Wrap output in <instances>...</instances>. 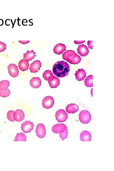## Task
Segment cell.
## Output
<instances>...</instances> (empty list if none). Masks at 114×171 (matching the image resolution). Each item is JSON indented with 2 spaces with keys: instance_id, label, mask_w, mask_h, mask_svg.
I'll return each mask as SVG.
<instances>
[{
  "instance_id": "obj_1",
  "label": "cell",
  "mask_w": 114,
  "mask_h": 171,
  "mask_svg": "<svg viewBox=\"0 0 114 171\" xmlns=\"http://www.w3.org/2000/svg\"><path fill=\"white\" fill-rule=\"evenodd\" d=\"M53 74L58 77H64L70 72L69 66L67 62L64 61L57 62L53 66Z\"/></svg>"
},
{
  "instance_id": "obj_2",
  "label": "cell",
  "mask_w": 114,
  "mask_h": 171,
  "mask_svg": "<svg viewBox=\"0 0 114 171\" xmlns=\"http://www.w3.org/2000/svg\"><path fill=\"white\" fill-rule=\"evenodd\" d=\"M62 58L71 64H77L80 63L81 58L74 51H66L62 55Z\"/></svg>"
},
{
  "instance_id": "obj_3",
  "label": "cell",
  "mask_w": 114,
  "mask_h": 171,
  "mask_svg": "<svg viewBox=\"0 0 114 171\" xmlns=\"http://www.w3.org/2000/svg\"><path fill=\"white\" fill-rule=\"evenodd\" d=\"M79 119L81 122L84 124L89 123L91 119L90 112L86 110H83L79 114Z\"/></svg>"
},
{
  "instance_id": "obj_4",
  "label": "cell",
  "mask_w": 114,
  "mask_h": 171,
  "mask_svg": "<svg viewBox=\"0 0 114 171\" xmlns=\"http://www.w3.org/2000/svg\"><path fill=\"white\" fill-rule=\"evenodd\" d=\"M56 119L59 122L65 121L68 119V115L63 109H60L57 111L55 115Z\"/></svg>"
},
{
  "instance_id": "obj_5",
  "label": "cell",
  "mask_w": 114,
  "mask_h": 171,
  "mask_svg": "<svg viewBox=\"0 0 114 171\" xmlns=\"http://www.w3.org/2000/svg\"><path fill=\"white\" fill-rule=\"evenodd\" d=\"M54 103L53 98L50 96L44 98L42 101V105L44 108L49 109L51 108Z\"/></svg>"
},
{
  "instance_id": "obj_6",
  "label": "cell",
  "mask_w": 114,
  "mask_h": 171,
  "mask_svg": "<svg viewBox=\"0 0 114 171\" xmlns=\"http://www.w3.org/2000/svg\"><path fill=\"white\" fill-rule=\"evenodd\" d=\"M36 134L40 138H43L45 137L46 129L45 127L42 124H39L37 126L36 130Z\"/></svg>"
},
{
  "instance_id": "obj_7",
  "label": "cell",
  "mask_w": 114,
  "mask_h": 171,
  "mask_svg": "<svg viewBox=\"0 0 114 171\" xmlns=\"http://www.w3.org/2000/svg\"><path fill=\"white\" fill-rule=\"evenodd\" d=\"M67 127L63 124H58L54 125L52 128V131L55 134H59L64 132Z\"/></svg>"
},
{
  "instance_id": "obj_8",
  "label": "cell",
  "mask_w": 114,
  "mask_h": 171,
  "mask_svg": "<svg viewBox=\"0 0 114 171\" xmlns=\"http://www.w3.org/2000/svg\"><path fill=\"white\" fill-rule=\"evenodd\" d=\"M33 123L30 121H25L21 125V129L24 133L30 132L33 129Z\"/></svg>"
},
{
  "instance_id": "obj_9",
  "label": "cell",
  "mask_w": 114,
  "mask_h": 171,
  "mask_svg": "<svg viewBox=\"0 0 114 171\" xmlns=\"http://www.w3.org/2000/svg\"><path fill=\"white\" fill-rule=\"evenodd\" d=\"M9 73L12 77H16L19 75V71L18 66L16 64H11L8 66Z\"/></svg>"
},
{
  "instance_id": "obj_10",
  "label": "cell",
  "mask_w": 114,
  "mask_h": 171,
  "mask_svg": "<svg viewBox=\"0 0 114 171\" xmlns=\"http://www.w3.org/2000/svg\"><path fill=\"white\" fill-rule=\"evenodd\" d=\"M12 116L15 121L20 122L24 120V114L23 111L20 109H18L13 113Z\"/></svg>"
},
{
  "instance_id": "obj_11",
  "label": "cell",
  "mask_w": 114,
  "mask_h": 171,
  "mask_svg": "<svg viewBox=\"0 0 114 171\" xmlns=\"http://www.w3.org/2000/svg\"><path fill=\"white\" fill-rule=\"evenodd\" d=\"M48 81L50 86L52 88H56L60 83L59 79L54 76L49 77Z\"/></svg>"
},
{
  "instance_id": "obj_12",
  "label": "cell",
  "mask_w": 114,
  "mask_h": 171,
  "mask_svg": "<svg viewBox=\"0 0 114 171\" xmlns=\"http://www.w3.org/2000/svg\"><path fill=\"white\" fill-rule=\"evenodd\" d=\"M41 67V62L39 60H37L31 63L30 70L31 73H36L40 70Z\"/></svg>"
},
{
  "instance_id": "obj_13",
  "label": "cell",
  "mask_w": 114,
  "mask_h": 171,
  "mask_svg": "<svg viewBox=\"0 0 114 171\" xmlns=\"http://www.w3.org/2000/svg\"><path fill=\"white\" fill-rule=\"evenodd\" d=\"M66 46L65 44L61 43L56 44L53 49L54 53L58 55L64 52L66 50Z\"/></svg>"
},
{
  "instance_id": "obj_14",
  "label": "cell",
  "mask_w": 114,
  "mask_h": 171,
  "mask_svg": "<svg viewBox=\"0 0 114 171\" xmlns=\"http://www.w3.org/2000/svg\"><path fill=\"white\" fill-rule=\"evenodd\" d=\"M75 75L76 79L78 81H84V79L86 77V73L84 70L82 68L78 69L77 71H76Z\"/></svg>"
},
{
  "instance_id": "obj_15",
  "label": "cell",
  "mask_w": 114,
  "mask_h": 171,
  "mask_svg": "<svg viewBox=\"0 0 114 171\" xmlns=\"http://www.w3.org/2000/svg\"><path fill=\"white\" fill-rule=\"evenodd\" d=\"M77 50L78 53L82 56L88 55L89 52L88 48L84 44L79 45Z\"/></svg>"
},
{
  "instance_id": "obj_16",
  "label": "cell",
  "mask_w": 114,
  "mask_h": 171,
  "mask_svg": "<svg viewBox=\"0 0 114 171\" xmlns=\"http://www.w3.org/2000/svg\"><path fill=\"white\" fill-rule=\"evenodd\" d=\"M29 64V61L27 59H23L20 60L18 63V67L21 71H26L28 69Z\"/></svg>"
},
{
  "instance_id": "obj_17",
  "label": "cell",
  "mask_w": 114,
  "mask_h": 171,
  "mask_svg": "<svg viewBox=\"0 0 114 171\" xmlns=\"http://www.w3.org/2000/svg\"><path fill=\"white\" fill-rule=\"evenodd\" d=\"M80 139L81 141H90L92 136L90 133L86 131L82 132L80 134Z\"/></svg>"
},
{
  "instance_id": "obj_18",
  "label": "cell",
  "mask_w": 114,
  "mask_h": 171,
  "mask_svg": "<svg viewBox=\"0 0 114 171\" xmlns=\"http://www.w3.org/2000/svg\"><path fill=\"white\" fill-rule=\"evenodd\" d=\"M79 109V107L75 104L68 105L66 107V111L69 113H74L77 112Z\"/></svg>"
},
{
  "instance_id": "obj_19",
  "label": "cell",
  "mask_w": 114,
  "mask_h": 171,
  "mask_svg": "<svg viewBox=\"0 0 114 171\" xmlns=\"http://www.w3.org/2000/svg\"><path fill=\"white\" fill-rule=\"evenodd\" d=\"M41 84V79L39 77H33L30 81V85L33 88H38Z\"/></svg>"
},
{
  "instance_id": "obj_20",
  "label": "cell",
  "mask_w": 114,
  "mask_h": 171,
  "mask_svg": "<svg viewBox=\"0 0 114 171\" xmlns=\"http://www.w3.org/2000/svg\"><path fill=\"white\" fill-rule=\"evenodd\" d=\"M36 53L33 50L31 51L28 50L26 53L24 54L23 59L27 60L29 62L31 61L36 56Z\"/></svg>"
},
{
  "instance_id": "obj_21",
  "label": "cell",
  "mask_w": 114,
  "mask_h": 171,
  "mask_svg": "<svg viewBox=\"0 0 114 171\" xmlns=\"http://www.w3.org/2000/svg\"><path fill=\"white\" fill-rule=\"evenodd\" d=\"M9 82L8 81L4 80L0 82V90L5 91L7 89L9 86Z\"/></svg>"
},
{
  "instance_id": "obj_22",
  "label": "cell",
  "mask_w": 114,
  "mask_h": 171,
  "mask_svg": "<svg viewBox=\"0 0 114 171\" xmlns=\"http://www.w3.org/2000/svg\"><path fill=\"white\" fill-rule=\"evenodd\" d=\"M93 76L92 75H89L85 79V84L86 86L88 87L93 86Z\"/></svg>"
},
{
  "instance_id": "obj_23",
  "label": "cell",
  "mask_w": 114,
  "mask_h": 171,
  "mask_svg": "<svg viewBox=\"0 0 114 171\" xmlns=\"http://www.w3.org/2000/svg\"><path fill=\"white\" fill-rule=\"evenodd\" d=\"M26 137L22 133L17 134L14 141H26Z\"/></svg>"
},
{
  "instance_id": "obj_24",
  "label": "cell",
  "mask_w": 114,
  "mask_h": 171,
  "mask_svg": "<svg viewBox=\"0 0 114 171\" xmlns=\"http://www.w3.org/2000/svg\"><path fill=\"white\" fill-rule=\"evenodd\" d=\"M53 76L52 72L50 70L46 71L43 74V77L46 81H48L49 78L51 76Z\"/></svg>"
},
{
  "instance_id": "obj_25",
  "label": "cell",
  "mask_w": 114,
  "mask_h": 171,
  "mask_svg": "<svg viewBox=\"0 0 114 171\" xmlns=\"http://www.w3.org/2000/svg\"><path fill=\"white\" fill-rule=\"evenodd\" d=\"M10 94V91L7 89L5 91L0 90V96L3 97H6L8 96Z\"/></svg>"
},
{
  "instance_id": "obj_26",
  "label": "cell",
  "mask_w": 114,
  "mask_h": 171,
  "mask_svg": "<svg viewBox=\"0 0 114 171\" xmlns=\"http://www.w3.org/2000/svg\"><path fill=\"white\" fill-rule=\"evenodd\" d=\"M14 111H10L7 113V118L8 119L12 122H14L15 120L13 118V113H14Z\"/></svg>"
},
{
  "instance_id": "obj_27",
  "label": "cell",
  "mask_w": 114,
  "mask_h": 171,
  "mask_svg": "<svg viewBox=\"0 0 114 171\" xmlns=\"http://www.w3.org/2000/svg\"><path fill=\"white\" fill-rule=\"evenodd\" d=\"M68 134V128H66L65 131L62 133H60V136L62 140L67 138Z\"/></svg>"
},
{
  "instance_id": "obj_28",
  "label": "cell",
  "mask_w": 114,
  "mask_h": 171,
  "mask_svg": "<svg viewBox=\"0 0 114 171\" xmlns=\"http://www.w3.org/2000/svg\"><path fill=\"white\" fill-rule=\"evenodd\" d=\"M6 49V45L4 43L0 42V53L4 52Z\"/></svg>"
},
{
  "instance_id": "obj_29",
  "label": "cell",
  "mask_w": 114,
  "mask_h": 171,
  "mask_svg": "<svg viewBox=\"0 0 114 171\" xmlns=\"http://www.w3.org/2000/svg\"><path fill=\"white\" fill-rule=\"evenodd\" d=\"M93 41H88V45L89 48L91 49H93Z\"/></svg>"
},
{
  "instance_id": "obj_30",
  "label": "cell",
  "mask_w": 114,
  "mask_h": 171,
  "mask_svg": "<svg viewBox=\"0 0 114 171\" xmlns=\"http://www.w3.org/2000/svg\"><path fill=\"white\" fill-rule=\"evenodd\" d=\"M19 42L24 44H26L30 42V41H19Z\"/></svg>"
},
{
  "instance_id": "obj_31",
  "label": "cell",
  "mask_w": 114,
  "mask_h": 171,
  "mask_svg": "<svg viewBox=\"0 0 114 171\" xmlns=\"http://www.w3.org/2000/svg\"><path fill=\"white\" fill-rule=\"evenodd\" d=\"M85 41H74V43H75L76 44H81L82 43H83L84 42H85Z\"/></svg>"
},
{
  "instance_id": "obj_32",
  "label": "cell",
  "mask_w": 114,
  "mask_h": 171,
  "mask_svg": "<svg viewBox=\"0 0 114 171\" xmlns=\"http://www.w3.org/2000/svg\"><path fill=\"white\" fill-rule=\"evenodd\" d=\"M3 24H4V21L2 19H0V26H2Z\"/></svg>"
},
{
  "instance_id": "obj_33",
  "label": "cell",
  "mask_w": 114,
  "mask_h": 171,
  "mask_svg": "<svg viewBox=\"0 0 114 171\" xmlns=\"http://www.w3.org/2000/svg\"><path fill=\"white\" fill-rule=\"evenodd\" d=\"M93 89H92L91 91V94H92V96H93Z\"/></svg>"
}]
</instances>
